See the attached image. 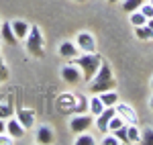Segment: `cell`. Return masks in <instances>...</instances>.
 Listing matches in <instances>:
<instances>
[{
  "label": "cell",
  "instance_id": "cell-24",
  "mask_svg": "<svg viewBox=\"0 0 153 145\" xmlns=\"http://www.w3.org/2000/svg\"><path fill=\"white\" fill-rule=\"evenodd\" d=\"M127 123H125V119L123 117H118V115H114L112 119H110V123H108V133H114L117 129H120V127H125Z\"/></svg>",
  "mask_w": 153,
  "mask_h": 145
},
{
  "label": "cell",
  "instance_id": "cell-28",
  "mask_svg": "<svg viewBox=\"0 0 153 145\" xmlns=\"http://www.w3.org/2000/svg\"><path fill=\"white\" fill-rule=\"evenodd\" d=\"M114 135H117L118 143H129V139H127V125H125V127H120V129H117Z\"/></svg>",
  "mask_w": 153,
  "mask_h": 145
},
{
  "label": "cell",
  "instance_id": "cell-5",
  "mask_svg": "<svg viewBox=\"0 0 153 145\" xmlns=\"http://www.w3.org/2000/svg\"><path fill=\"white\" fill-rule=\"evenodd\" d=\"M76 45H78V49H80L82 53H94L96 51V39H94L92 33L80 31V33L76 35Z\"/></svg>",
  "mask_w": 153,
  "mask_h": 145
},
{
  "label": "cell",
  "instance_id": "cell-22",
  "mask_svg": "<svg viewBox=\"0 0 153 145\" xmlns=\"http://www.w3.org/2000/svg\"><path fill=\"white\" fill-rule=\"evenodd\" d=\"M145 0H123V10L125 12H135L141 8V4Z\"/></svg>",
  "mask_w": 153,
  "mask_h": 145
},
{
  "label": "cell",
  "instance_id": "cell-29",
  "mask_svg": "<svg viewBox=\"0 0 153 145\" xmlns=\"http://www.w3.org/2000/svg\"><path fill=\"white\" fill-rule=\"evenodd\" d=\"M100 143H102V145H118V139H117V135L112 133V135H106Z\"/></svg>",
  "mask_w": 153,
  "mask_h": 145
},
{
  "label": "cell",
  "instance_id": "cell-8",
  "mask_svg": "<svg viewBox=\"0 0 153 145\" xmlns=\"http://www.w3.org/2000/svg\"><path fill=\"white\" fill-rule=\"evenodd\" d=\"M117 115V110H114V106H106L98 117H96V121H94V125H96V129L100 131V133H108V123H110V119Z\"/></svg>",
  "mask_w": 153,
  "mask_h": 145
},
{
  "label": "cell",
  "instance_id": "cell-33",
  "mask_svg": "<svg viewBox=\"0 0 153 145\" xmlns=\"http://www.w3.org/2000/svg\"><path fill=\"white\" fill-rule=\"evenodd\" d=\"M106 2H110V4H117V2H123V0H106Z\"/></svg>",
  "mask_w": 153,
  "mask_h": 145
},
{
  "label": "cell",
  "instance_id": "cell-40",
  "mask_svg": "<svg viewBox=\"0 0 153 145\" xmlns=\"http://www.w3.org/2000/svg\"><path fill=\"white\" fill-rule=\"evenodd\" d=\"M0 25H2V23H0Z\"/></svg>",
  "mask_w": 153,
  "mask_h": 145
},
{
  "label": "cell",
  "instance_id": "cell-1",
  "mask_svg": "<svg viewBox=\"0 0 153 145\" xmlns=\"http://www.w3.org/2000/svg\"><path fill=\"white\" fill-rule=\"evenodd\" d=\"M114 86H117V80H114V76H112V70H110V65H108L106 61H102L98 74L90 80V86H88V88H90L92 94H102L106 90H114Z\"/></svg>",
  "mask_w": 153,
  "mask_h": 145
},
{
  "label": "cell",
  "instance_id": "cell-6",
  "mask_svg": "<svg viewBox=\"0 0 153 145\" xmlns=\"http://www.w3.org/2000/svg\"><path fill=\"white\" fill-rule=\"evenodd\" d=\"M59 74H61V80L68 82V84H80V82H82V70H80L74 61H71V63H65Z\"/></svg>",
  "mask_w": 153,
  "mask_h": 145
},
{
  "label": "cell",
  "instance_id": "cell-37",
  "mask_svg": "<svg viewBox=\"0 0 153 145\" xmlns=\"http://www.w3.org/2000/svg\"><path fill=\"white\" fill-rule=\"evenodd\" d=\"M151 110H153V96H151Z\"/></svg>",
  "mask_w": 153,
  "mask_h": 145
},
{
  "label": "cell",
  "instance_id": "cell-15",
  "mask_svg": "<svg viewBox=\"0 0 153 145\" xmlns=\"http://www.w3.org/2000/svg\"><path fill=\"white\" fill-rule=\"evenodd\" d=\"M0 37H2L8 45H16V43H19V39H16V35H14L10 23H2L0 25Z\"/></svg>",
  "mask_w": 153,
  "mask_h": 145
},
{
  "label": "cell",
  "instance_id": "cell-23",
  "mask_svg": "<svg viewBox=\"0 0 153 145\" xmlns=\"http://www.w3.org/2000/svg\"><path fill=\"white\" fill-rule=\"evenodd\" d=\"M74 143H76V145H96V139L92 137V135H88L86 131H84V133H78V137H76Z\"/></svg>",
  "mask_w": 153,
  "mask_h": 145
},
{
  "label": "cell",
  "instance_id": "cell-35",
  "mask_svg": "<svg viewBox=\"0 0 153 145\" xmlns=\"http://www.w3.org/2000/svg\"><path fill=\"white\" fill-rule=\"evenodd\" d=\"M74 2H78V4H82V2H86V0H74Z\"/></svg>",
  "mask_w": 153,
  "mask_h": 145
},
{
  "label": "cell",
  "instance_id": "cell-32",
  "mask_svg": "<svg viewBox=\"0 0 153 145\" xmlns=\"http://www.w3.org/2000/svg\"><path fill=\"white\" fill-rule=\"evenodd\" d=\"M0 133H6V121L0 119Z\"/></svg>",
  "mask_w": 153,
  "mask_h": 145
},
{
  "label": "cell",
  "instance_id": "cell-9",
  "mask_svg": "<svg viewBox=\"0 0 153 145\" xmlns=\"http://www.w3.org/2000/svg\"><path fill=\"white\" fill-rule=\"evenodd\" d=\"M114 110H117L118 117H123V119H125L127 125H129V123H137V121H139L137 110L133 109V106H129V104H125V102H117V104H114Z\"/></svg>",
  "mask_w": 153,
  "mask_h": 145
},
{
  "label": "cell",
  "instance_id": "cell-34",
  "mask_svg": "<svg viewBox=\"0 0 153 145\" xmlns=\"http://www.w3.org/2000/svg\"><path fill=\"white\" fill-rule=\"evenodd\" d=\"M147 25H149V27L153 29V19H149V21H147Z\"/></svg>",
  "mask_w": 153,
  "mask_h": 145
},
{
  "label": "cell",
  "instance_id": "cell-12",
  "mask_svg": "<svg viewBox=\"0 0 153 145\" xmlns=\"http://www.w3.org/2000/svg\"><path fill=\"white\" fill-rule=\"evenodd\" d=\"M10 27H12V31H14V35H16L19 41H25L27 35H29V31H31V25L27 23V21H21V19H14L10 23Z\"/></svg>",
  "mask_w": 153,
  "mask_h": 145
},
{
  "label": "cell",
  "instance_id": "cell-4",
  "mask_svg": "<svg viewBox=\"0 0 153 145\" xmlns=\"http://www.w3.org/2000/svg\"><path fill=\"white\" fill-rule=\"evenodd\" d=\"M92 125H94V117H92L90 112H84V115H71V119H70V131L78 135V133L88 131Z\"/></svg>",
  "mask_w": 153,
  "mask_h": 145
},
{
  "label": "cell",
  "instance_id": "cell-39",
  "mask_svg": "<svg viewBox=\"0 0 153 145\" xmlns=\"http://www.w3.org/2000/svg\"><path fill=\"white\" fill-rule=\"evenodd\" d=\"M149 2H151V4H153V0H149Z\"/></svg>",
  "mask_w": 153,
  "mask_h": 145
},
{
  "label": "cell",
  "instance_id": "cell-19",
  "mask_svg": "<svg viewBox=\"0 0 153 145\" xmlns=\"http://www.w3.org/2000/svg\"><path fill=\"white\" fill-rule=\"evenodd\" d=\"M127 139H129V143H141V131H139L137 123L127 125Z\"/></svg>",
  "mask_w": 153,
  "mask_h": 145
},
{
  "label": "cell",
  "instance_id": "cell-17",
  "mask_svg": "<svg viewBox=\"0 0 153 145\" xmlns=\"http://www.w3.org/2000/svg\"><path fill=\"white\" fill-rule=\"evenodd\" d=\"M90 109V98H86L84 94H76V110L74 115H84Z\"/></svg>",
  "mask_w": 153,
  "mask_h": 145
},
{
  "label": "cell",
  "instance_id": "cell-30",
  "mask_svg": "<svg viewBox=\"0 0 153 145\" xmlns=\"http://www.w3.org/2000/svg\"><path fill=\"white\" fill-rule=\"evenodd\" d=\"M14 141H16V139H14V137H10L8 133H6V135L0 133V145H12Z\"/></svg>",
  "mask_w": 153,
  "mask_h": 145
},
{
  "label": "cell",
  "instance_id": "cell-10",
  "mask_svg": "<svg viewBox=\"0 0 153 145\" xmlns=\"http://www.w3.org/2000/svg\"><path fill=\"white\" fill-rule=\"evenodd\" d=\"M57 53L61 55V57H63V59H70V61H74L76 57H78L80 49H78V45H76V43H71V41H63V43L59 45Z\"/></svg>",
  "mask_w": 153,
  "mask_h": 145
},
{
  "label": "cell",
  "instance_id": "cell-27",
  "mask_svg": "<svg viewBox=\"0 0 153 145\" xmlns=\"http://www.w3.org/2000/svg\"><path fill=\"white\" fill-rule=\"evenodd\" d=\"M141 143L153 145V129H145V131L141 133Z\"/></svg>",
  "mask_w": 153,
  "mask_h": 145
},
{
  "label": "cell",
  "instance_id": "cell-7",
  "mask_svg": "<svg viewBox=\"0 0 153 145\" xmlns=\"http://www.w3.org/2000/svg\"><path fill=\"white\" fill-rule=\"evenodd\" d=\"M57 110L61 115H74L76 110V94L71 92H65L57 98Z\"/></svg>",
  "mask_w": 153,
  "mask_h": 145
},
{
  "label": "cell",
  "instance_id": "cell-2",
  "mask_svg": "<svg viewBox=\"0 0 153 145\" xmlns=\"http://www.w3.org/2000/svg\"><path fill=\"white\" fill-rule=\"evenodd\" d=\"M102 61H104V57H102L100 53H96V51H94V53L78 55V57L74 59V63L82 70V80H84V82H90L96 74H98L100 65H102Z\"/></svg>",
  "mask_w": 153,
  "mask_h": 145
},
{
  "label": "cell",
  "instance_id": "cell-11",
  "mask_svg": "<svg viewBox=\"0 0 153 145\" xmlns=\"http://www.w3.org/2000/svg\"><path fill=\"white\" fill-rule=\"evenodd\" d=\"M16 119L21 121V125H23L25 129H31L37 121V115L33 109H19L16 110Z\"/></svg>",
  "mask_w": 153,
  "mask_h": 145
},
{
  "label": "cell",
  "instance_id": "cell-20",
  "mask_svg": "<svg viewBox=\"0 0 153 145\" xmlns=\"http://www.w3.org/2000/svg\"><path fill=\"white\" fill-rule=\"evenodd\" d=\"M100 96V100L104 102V106H114L118 102V92L117 90H106V92H102V94H98Z\"/></svg>",
  "mask_w": 153,
  "mask_h": 145
},
{
  "label": "cell",
  "instance_id": "cell-36",
  "mask_svg": "<svg viewBox=\"0 0 153 145\" xmlns=\"http://www.w3.org/2000/svg\"><path fill=\"white\" fill-rule=\"evenodd\" d=\"M0 65H4V61H2V57H0Z\"/></svg>",
  "mask_w": 153,
  "mask_h": 145
},
{
  "label": "cell",
  "instance_id": "cell-13",
  "mask_svg": "<svg viewBox=\"0 0 153 145\" xmlns=\"http://www.w3.org/2000/svg\"><path fill=\"white\" fill-rule=\"evenodd\" d=\"M25 131H27V129L21 125V121H19L16 117L6 121V133L10 135V137H14V139H21V137H25Z\"/></svg>",
  "mask_w": 153,
  "mask_h": 145
},
{
  "label": "cell",
  "instance_id": "cell-14",
  "mask_svg": "<svg viewBox=\"0 0 153 145\" xmlns=\"http://www.w3.org/2000/svg\"><path fill=\"white\" fill-rule=\"evenodd\" d=\"M37 143H41V145L53 143V129L49 125H41L37 129Z\"/></svg>",
  "mask_w": 153,
  "mask_h": 145
},
{
  "label": "cell",
  "instance_id": "cell-16",
  "mask_svg": "<svg viewBox=\"0 0 153 145\" xmlns=\"http://www.w3.org/2000/svg\"><path fill=\"white\" fill-rule=\"evenodd\" d=\"M104 109H106L104 102L100 100V96H98V94H94V96L90 98V109H88V112H90L94 119H96V117H98V115H100V112H102Z\"/></svg>",
  "mask_w": 153,
  "mask_h": 145
},
{
  "label": "cell",
  "instance_id": "cell-26",
  "mask_svg": "<svg viewBox=\"0 0 153 145\" xmlns=\"http://www.w3.org/2000/svg\"><path fill=\"white\" fill-rule=\"evenodd\" d=\"M139 10L145 14V19H147V21H149V19H153V4H151V2H147V0H145V2L141 4V8H139Z\"/></svg>",
  "mask_w": 153,
  "mask_h": 145
},
{
  "label": "cell",
  "instance_id": "cell-25",
  "mask_svg": "<svg viewBox=\"0 0 153 145\" xmlns=\"http://www.w3.org/2000/svg\"><path fill=\"white\" fill-rule=\"evenodd\" d=\"M10 115H12L10 102H8L6 98H2V100H0V119H8Z\"/></svg>",
  "mask_w": 153,
  "mask_h": 145
},
{
  "label": "cell",
  "instance_id": "cell-31",
  "mask_svg": "<svg viewBox=\"0 0 153 145\" xmlns=\"http://www.w3.org/2000/svg\"><path fill=\"white\" fill-rule=\"evenodd\" d=\"M6 78H8V72H6V65H0V80L4 82Z\"/></svg>",
  "mask_w": 153,
  "mask_h": 145
},
{
  "label": "cell",
  "instance_id": "cell-21",
  "mask_svg": "<svg viewBox=\"0 0 153 145\" xmlns=\"http://www.w3.org/2000/svg\"><path fill=\"white\" fill-rule=\"evenodd\" d=\"M131 14V25L133 27H141V25H147V19H145V14H143L141 10H135V12H129Z\"/></svg>",
  "mask_w": 153,
  "mask_h": 145
},
{
  "label": "cell",
  "instance_id": "cell-3",
  "mask_svg": "<svg viewBox=\"0 0 153 145\" xmlns=\"http://www.w3.org/2000/svg\"><path fill=\"white\" fill-rule=\"evenodd\" d=\"M25 45H27V51H29L31 55L43 57V33H41V29H39L37 25L31 27L29 35L25 39Z\"/></svg>",
  "mask_w": 153,
  "mask_h": 145
},
{
  "label": "cell",
  "instance_id": "cell-38",
  "mask_svg": "<svg viewBox=\"0 0 153 145\" xmlns=\"http://www.w3.org/2000/svg\"><path fill=\"white\" fill-rule=\"evenodd\" d=\"M151 88H153V80H151Z\"/></svg>",
  "mask_w": 153,
  "mask_h": 145
},
{
  "label": "cell",
  "instance_id": "cell-18",
  "mask_svg": "<svg viewBox=\"0 0 153 145\" xmlns=\"http://www.w3.org/2000/svg\"><path fill=\"white\" fill-rule=\"evenodd\" d=\"M135 37L141 39V41H153V29L149 25H141V27H135Z\"/></svg>",
  "mask_w": 153,
  "mask_h": 145
}]
</instances>
